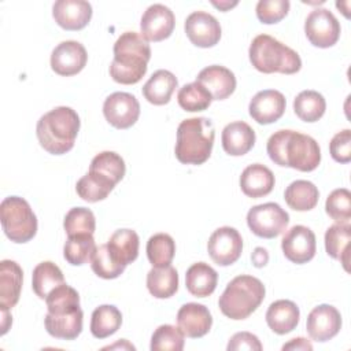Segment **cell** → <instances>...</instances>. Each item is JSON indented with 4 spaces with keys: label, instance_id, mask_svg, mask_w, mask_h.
I'll list each match as a JSON object with an SVG mask.
<instances>
[{
    "label": "cell",
    "instance_id": "obj_1",
    "mask_svg": "<svg viewBox=\"0 0 351 351\" xmlns=\"http://www.w3.org/2000/svg\"><path fill=\"white\" fill-rule=\"evenodd\" d=\"M266 151L278 166L292 167L299 171H313L321 162L318 143L307 134L281 129L270 136Z\"/></svg>",
    "mask_w": 351,
    "mask_h": 351
},
{
    "label": "cell",
    "instance_id": "obj_2",
    "mask_svg": "<svg viewBox=\"0 0 351 351\" xmlns=\"http://www.w3.org/2000/svg\"><path fill=\"white\" fill-rule=\"evenodd\" d=\"M149 59L151 48L141 33L125 32L114 44L110 75L118 84H137L147 73Z\"/></svg>",
    "mask_w": 351,
    "mask_h": 351
},
{
    "label": "cell",
    "instance_id": "obj_3",
    "mask_svg": "<svg viewBox=\"0 0 351 351\" xmlns=\"http://www.w3.org/2000/svg\"><path fill=\"white\" fill-rule=\"evenodd\" d=\"M78 114L66 106L55 107L44 114L36 126L40 145L52 155H62L74 147L80 130Z\"/></svg>",
    "mask_w": 351,
    "mask_h": 351
},
{
    "label": "cell",
    "instance_id": "obj_4",
    "mask_svg": "<svg viewBox=\"0 0 351 351\" xmlns=\"http://www.w3.org/2000/svg\"><path fill=\"white\" fill-rule=\"evenodd\" d=\"M214 123L204 117L184 119L177 129L176 158L184 165H202L214 145Z\"/></svg>",
    "mask_w": 351,
    "mask_h": 351
},
{
    "label": "cell",
    "instance_id": "obj_5",
    "mask_svg": "<svg viewBox=\"0 0 351 351\" xmlns=\"http://www.w3.org/2000/svg\"><path fill=\"white\" fill-rule=\"evenodd\" d=\"M251 64L261 73L295 74L302 67L296 51L269 34L256 36L248 49Z\"/></svg>",
    "mask_w": 351,
    "mask_h": 351
},
{
    "label": "cell",
    "instance_id": "obj_6",
    "mask_svg": "<svg viewBox=\"0 0 351 351\" xmlns=\"http://www.w3.org/2000/svg\"><path fill=\"white\" fill-rule=\"evenodd\" d=\"M263 282L252 276L234 277L219 296L218 306L222 314L230 319H245L265 299Z\"/></svg>",
    "mask_w": 351,
    "mask_h": 351
},
{
    "label": "cell",
    "instance_id": "obj_7",
    "mask_svg": "<svg viewBox=\"0 0 351 351\" xmlns=\"http://www.w3.org/2000/svg\"><path fill=\"white\" fill-rule=\"evenodd\" d=\"M0 217L5 236L14 243H27L37 233L36 214L30 204L19 196H8L1 202Z\"/></svg>",
    "mask_w": 351,
    "mask_h": 351
},
{
    "label": "cell",
    "instance_id": "obj_8",
    "mask_svg": "<svg viewBox=\"0 0 351 351\" xmlns=\"http://www.w3.org/2000/svg\"><path fill=\"white\" fill-rule=\"evenodd\" d=\"M289 223L288 213L280 204L269 202L254 206L247 214V225L254 234L262 239L280 236Z\"/></svg>",
    "mask_w": 351,
    "mask_h": 351
},
{
    "label": "cell",
    "instance_id": "obj_9",
    "mask_svg": "<svg viewBox=\"0 0 351 351\" xmlns=\"http://www.w3.org/2000/svg\"><path fill=\"white\" fill-rule=\"evenodd\" d=\"M304 33L314 47L329 48L340 37V23L329 10L317 8L306 18Z\"/></svg>",
    "mask_w": 351,
    "mask_h": 351
},
{
    "label": "cell",
    "instance_id": "obj_10",
    "mask_svg": "<svg viewBox=\"0 0 351 351\" xmlns=\"http://www.w3.org/2000/svg\"><path fill=\"white\" fill-rule=\"evenodd\" d=\"M207 251L214 263L218 266H229L240 258L243 239L237 229L232 226H221L210 236Z\"/></svg>",
    "mask_w": 351,
    "mask_h": 351
},
{
    "label": "cell",
    "instance_id": "obj_11",
    "mask_svg": "<svg viewBox=\"0 0 351 351\" xmlns=\"http://www.w3.org/2000/svg\"><path fill=\"white\" fill-rule=\"evenodd\" d=\"M104 118L117 129H128L140 117V103L132 93L114 92L103 104Z\"/></svg>",
    "mask_w": 351,
    "mask_h": 351
},
{
    "label": "cell",
    "instance_id": "obj_12",
    "mask_svg": "<svg viewBox=\"0 0 351 351\" xmlns=\"http://www.w3.org/2000/svg\"><path fill=\"white\" fill-rule=\"evenodd\" d=\"M281 248L284 256L296 265H303L311 261L315 255L317 244L314 232L303 225L292 226L282 237Z\"/></svg>",
    "mask_w": 351,
    "mask_h": 351
},
{
    "label": "cell",
    "instance_id": "obj_13",
    "mask_svg": "<svg viewBox=\"0 0 351 351\" xmlns=\"http://www.w3.org/2000/svg\"><path fill=\"white\" fill-rule=\"evenodd\" d=\"M88 62L85 47L74 40L62 41L51 53V69L63 77L78 74Z\"/></svg>",
    "mask_w": 351,
    "mask_h": 351
},
{
    "label": "cell",
    "instance_id": "obj_14",
    "mask_svg": "<svg viewBox=\"0 0 351 351\" xmlns=\"http://www.w3.org/2000/svg\"><path fill=\"white\" fill-rule=\"evenodd\" d=\"M189 41L200 48H210L221 38L219 22L208 12L195 11L189 14L184 25Z\"/></svg>",
    "mask_w": 351,
    "mask_h": 351
},
{
    "label": "cell",
    "instance_id": "obj_15",
    "mask_svg": "<svg viewBox=\"0 0 351 351\" xmlns=\"http://www.w3.org/2000/svg\"><path fill=\"white\" fill-rule=\"evenodd\" d=\"M174 25L176 18L169 7L163 4H152L144 11L141 16V36L147 41L158 43L170 37L174 30Z\"/></svg>",
    "mask_w": 351,
    "mask_h": 351
},
{
    "label": "cell",
    "instance_id": "obj_16",
    "mask_svg": "<svg viewBox=\"0 0 351 351\" xmlns=\"http://www.w3.org/2000/svg\"><path fill=\"white\" fill-rule=\"evenodd\" d=\"M341 328V315L339 310L330 304H319L314 307L306 322L308 336L319 343L335 337Z\"/></svg>",
    "mask_w": 351,
    "mask_h": 351
},
{
    "label": "cell",
    "instance_id": "obj_17",
    "mask_svg": "<svg viewBox=\"0 0 351 351\" xmlns=\"http://www.w3.org/2000/svg\"><path fill=\"white\" fill-rule=\"evenodd\" d=\"M285 97L276 89L258 92L250 101L248 111L254 121L261 125H269L278 121L285 111Z\"/></svg>",
    "mask_w": 351,
    "mask_h": 351
},
{
    "label": "cell",
    "instance_id": "obj_18",
    "mask_svg": "<svg viewBox=\"0 0 351 351\" xmlns=\"http://www.w3.org/2000/svg\"><path fill=\"white\" fill-rule=\"evenodd\" d=\"M52 16L64 30H81L92 18V5L85 0H58L52 7Z\"/></svg>",
    "mask_w": 351,
    "mask_h": 351
},
{
    "label": "cell",
    "instance_id": "obj_19",
    "mask_svg": "<svg viewBox=\"0 0 351 351\" xmlns=\"http://www.w3.org/2000/svg\"><path fill=\"white\" fill-rule=\"evenodd\" d=\"M177 324L186 337L199 339L211 329L213 317L204 304L186 303L177 313Z\"/></svg>",
    "mask_w": 351,
    "mask_h": 351
},
{
    "label": "cell",
    "instance_id": "obj_20",
    "mask_svg": "<svg viewBox=\"0 0 351 351\" xmlns=\"http://www.w3.org/2000/svg\"><path fill=\"white\" fill-rule=\"evenodd\" d=\"M196 82L202 84L210 92L213 100H223L236 89V77L233 71L219 64L204 67L197 74Z\"/></svg>",
    "mask_w": 351,
    "mask_h": 351
},
{
    "label": "cell",
    "instance_id": "obj_21",
    "mask_svg": "<svg viewBox=\"0 0 351 351\" xmlns=\"http://www.w3.org/2000/svg\"><path fill=\"white\" fill-rule=\"evenodd\" d=\"M23 271L15 261L0 263V310H11L19 300Z\"/></svg>",
    "mask_w": 351,
    "mask_h": 351
},
{
    "label": "cell",
    "instance_id": "obj_22",
    "mask_svg": "<svg viewBox=\"0 0 351 351\" xmlns=\"http://www.w3.org/2000/svg\"><path fill=\"white\" fill-rule=\"evenodd\" d=\"M240 188L248 197H263L269 195L274 188V174L265 165H250L243 170L240 176Z\"/></svg>",
    "mask_w": 351,
    "mask_h": 351
},
{
    "label": "cell",
    "instance_id": "obj_23",
    "mask_svg": "<svg viewBox=\"0 0 351 351\" xmlns=\"http://www.w3.org/2000/svg\"><path fill=\"white\" fill-rule=\"evenodd\" d=\"M222 148L228 155L241 156L255 144V132L244 121L228 123L222 130Z\"/></svg>",
    "mask_w": 351,
    "mask_h": 351
},
{
    "label": "cell",
    "instance_id": "obj_24",
    "mask_svg": "<svg viewBox=\"0 0 351 351\" xmlns=\"http://www.w3.org/2000/svg\"><path fill=\"white\" fill-rule=\"evenodd\" d=\"M300 311L292 300L281 299L273 302L266 311L267 326L277 335L292 332L299 324Z\"/></svg>",
    "mask_w": 351,
    "mask_h": 351
},
{
    "label": "cell",
    "instance_id": "obj_25",
    "mask_svg": "<svg viewBox=\"0 0 351 351\" xmlns=\"http://www.w3.org/2000/svg\"><path fill=\"white\" fill-rule=\"evenodd\" d=\"M84 313L81 308L67 313V314H49L47 313L44 318V325L47 332L55 337L62 340H74L82 332Z\"/></svg>",
    "mask_w": 351,
    "mask_h": 351
},
{
    "label": "cell",
    "instance_id": "obj_26",
    "mask_svg": "<svg viewBox=\"0 0 351 351\" xmlns=\"http://www.w3.org/2000/svg\"><path fill=\"white\" fill-rule=\"evenodd\" d=\"M178 81L176 75L169 70L155 71L143 86V96L155 106H163L170 101L173 92L176 90Z\"/></svg>",
    "mask_w": 351,
    "mask_h": 351
},
{
    "label": "cell",
    "instance_id": "obj_27",
    "mask_svg": "<svg viewBox=\"0 0 351 351\" xmlns=\"http://www.w3.org/2000/svg\"><path fill=\"white\" fill-rule=\"evenodd\" d=\"M138 245V234L132 229H118L107 241V248L111 256L123 266H128L137 259Z\"/></svg>",
    "mask_w": 351,
    "mask_h": 351
},
{
    "label": "cell",
    "instance_id": "obj_28",
    "mask_svg": "<svg viewBox=\"0 0 351 351\" xmlns=\"http://www.w3.org/2000/svg\"><path fill=\"white\" fill-rule=\"evenodd\" d=\"M218 282L217 271L204 262L193 263L185 274V285L191 295L197 298L210 296Z\"/></svg>",
    "mask_w": 351,
    "mask_h": 351
},
{
    "label": "cell",
    "instance_id": "obj_29",
    "mask_svg": "<svg viewBox=\"0 0 351 351\" xmlns=\"http://www.w3.org/2000/svg\"><path fill=\"white\" fill-rule=\"evenodd\" d=\"M318 188L307 180H296L291 182L285 192L284 199L287 204L295 211H308L318 203Z\"/></svg>",
    "mask_w": 351,
    "mask_h": 351
},
{
    "label": "cell",
    "instance_id": "obj_30",
    "mask_svg": "<svg viewBox=\"0 0 351 351\" xmlns=\"http://www.w3.org/2000/svg\"><path fill=\"white\" fill-rule=\"evenodd\" d=\"M147 288L156 299H167L178 289V273L173 266L152 267L147 274Z\"/></svg>",
    "mask_w": 351,
    "mask_h": 351
},
{
    "label": "cell",
    "instance_id": "obj_31",
    "mask_svg": "<svg viewBox=\"0 0 351 351\" xmlns=\"http://www.w3.org/2000/svg\"><path fill=\"white\" fill-rule=\"evenodd\" d=\"M64 282V277L62 270L49 261L38 263L33 269L32 274V287L34 293L40 299H47V296L53 291L56 287Z\"/></svg>",
    "mask_w": 351,
    "mask_h": 351
},
{
    "label": "cell",
    "instance_id": "obj_32",
    "mask_svg": "<svg viewBox=\"0 0 351 351\" xmlns=\"http://www.w3.org/2000/svg\"><path fill=\"white\" fill-rule=\"evenodd\" d=\"M351 240V226L348 223H336L328 228L325 233V250L326 254L343 263L348 270V251Z\"/></svg>",
    "mask_w": 351,
    "mask_h": 351
},
{
    "label": "cell",
    "instance_id": "obj_33",
    "mask_svg": "<svg viewBox=\"0 0 351 351\" xmlns=\"http://www.w3.org/2000/svg\"><path fill=\"white\" fill-rule=\"evenodd\" d=\"M97 247L93 234H73L67 237L63 247L64 259L73 266H81L92 261Z\"/></svg>",
    "mask_w": 351,
    "mask_h": 351
},
{
    "label": "cell",
    "instance_id": "obj_34",
    "mask_svg": "<svg viewBox=\"0 0 351 351\" xmlns=\"http://www.w3.org/2000/svg\"><path fill=\"white\" fill-rule=\"evenodd\" d=\"M122 324L121 311L112 304L96 307L90 318V332L96 339H106L114 335Z\"/></svg>",
    "mask_w": 351,
    "mask_h": 351
},
{
    "label": "cell",
    "instance_id": "obj_35",
    "mask_svg": "<svg viewBox=\"0 0 351 351\" xmlns=\"http://www.w3.org/2000/svg\"><path fill=\"white\" fill-rule=\"evenodd\" d=\"M115 184L99 173L88 171L81 177L75 185V191L81 199L89 203H95L106 199L114 189Z\"/></svg>",
    "mask_w": 351,
    "mask_h": 351
},
{
    "label": "cell",
    "instance_id": "obj_36",
    "mask_svg": "<svg viewBox=\"0 0 351 351\" xmlns=\"http://www.w3.org/2000/svg\"><path fill=\"white\" fill-rule=\"evenodd\" d=\"M326 110V101L317 90H303L293 100V111L304 122L318 121Z\"/></svg>",
    "mask_w": 351,
    "mask_h": 351
},
{
    "label": "cell",
    "instance_id": "obj_37",
    "mask_svg": "<svg viewBox=\"0 0 351 351\" xmlns=\"http://www.w3.org/2000/svg\"><path fill=\"white\" fill-rule=\"evenodd\" d=\"M176 254V243L167 233H156L147 241V256L154 267L169 266Z\"/></svg>",
    "mask_w": 351,
    "mask_h": 351
},
{
    "label": "cell",
    "instance_id": "obj_38",
    "mask_svg": "<svg viewBox=\"0 0 351 351\" xmlns=\"http://www.w3.org/2000/svg\"><path fill=\"white\" fill-rule=\"evenodd\" d=\"M89 171L99 173L117 185L123 178L126 166L123 159L117 152L103 151L92 159Z\"/></svg>",
    "mask_w": 351,
    "mask_h": 351
},
{
    "label": "cell",
    "instance_id": "obj_39",
    "mask_svg": "<svg viewBox=\"0 0 351 351\" xmlns=\"http://www.w3.org/2000/svg\"><path fill=\"white\" fill-rule=\"evenodd\" d=\"M47 308L49 314H67L73 313L80 307V295L78 292L69 287L66 282L56 287L45 299Z\"/></svg>",
    "mask_w": 351,
    "mask_h": 351
},
{
    "label": "cell",
    "instance_id": "obj_40",
    "mask_svg": "<svg viewBox=\"0 0 351 351\" xmlns=\"http://www.w3.org/2000/svg\"><path fill=\"white\" fill-rule=\"evenodd\" d=\"M178 104L182 110L189 112L207 110L213 101L210 92L199 82L185 84L177 95Z\"/></svg>",
    "mask_w": 351,
    "mask_h": 351
},
{
    "label": "cell",
    "instance_id": "obj_41",
    "mask_svg": "<svg viewBox=\"0 0 351 351\" xmlns=\"http://www.w3.org/2000/svg\"><path fill=\"white\" fill-rule=\"evenodd\" d=\"M184 332L174 325H160L152 333L151 346L152 351H181L185 343Z\"/></svg>",
    "mask_w": 351,
    "mask_h": 351
},
{
    "label": "cell",
    "instance_id": "obj_42",
    "mask_svg": "<svg viewBox=\"0 0 351 351\" xmlns=\"http://www.w3.org/2000/svg\"><path fill=\"white\" fill-rule=\"evenodd\" d=\"M64 230L67 236L73 234H93L96 229V219L93 213L85 207H74L71 208L63 221Z\"/></svg>",
    "mask_w": 351,
    "mask_h": 351
},
{
    "label": "cell",
    "instance_id": "obj_43",
    "mask_svg": "<svg viewBox=\"0 0 351 351\" xmlns=\"http://www.w3.org/2000/svg\"><path fill=\"white\" fill-rule=\"evenodd\" d=\"M326 214L337 223H348L351 218V193L346 188L335 189L325 203Z\"/></svg>",
    "mask_w": 351,
    "mask_h": 351
},
{
    "label": "cell",
    "instance_id": "obj_44",
    "mask_svg": "<svg viewBox=\"0 0 351 351\" xmlns=\"http://www.w3.org/2000/svg\"><path fill=\"white\" fill-rule=\"evenodd\" d=\"M90 266L96 276L106 278V280H112V278L119 277L125 271V267H126V266L118 263L111 256V254L107 248V244H101L97 247V250L90 261Z\"/></svg>",
    "mask_w": 351,
    "mask_h": 351
},
{
    "label": "cell",
    "instance_id": "obj_45",
    "mask_svg": "<svg viewBox=\"0 0 351 351\" xmlns=\"http://www.w3.org/2000/svg\"><path fill=\"white\" fill-rule=\"evenodd\" d=\"M289 11L288 0H259L256 4V16L262 23L271 25L280 22Z\"/></svg>",
    "mask_w": 351,
    "mask_h": 351
},
{
    "label": "cell",
    "instance_id": "obj_46",
    "mask_svg": "<svg viewBox=\"0 0 351 351\" xmlns=\"http://www.w3.org/2000/svg\"><path fill=\"white\" fill-rule=\"evenodd\" d=\"M330 156L339 163H348L351 160V130L344 129L336 133L329 143Z\"/></svg>",
    "mask_w": 351,
    "mask_h": 351
},
{
    "label": "cell",
    "instance_id": "obj_47",
    "mask_svg": "<svg viewBox=\"0 0 351 351\" xmlns=\"http://www.w3.org/2000/svg\"><path fill=\"white\" fill-rule=\"evenodd\" d=\"M229 351H239V350H252V351H261L262 344L259 339L250 333V332H239L233 335L228 343Z\"/></svg>",
    "mask_w": 351,
    "mask_h": 351
},
{
    "label": "cell",
    "instance_id": "obj_48",
    "mask_svg": "<svg viewBox=\"0 0 351 351\" xmlns=\"http://www.w3.org/2000/svg\"><path fill=\"white\" fill-rule=\"evenodd\" d=\"M282 350H313V346L310 341H307V339L303 337H298V339H292L289 343L282 346Z\"/></svg>",
    "mask_w": 351,
    "mask_h": 351
},
{
    "label": "cell",
    "instance_id": "obj_49",
    "mask_svg": "<svg viewBox=\"0 0 351 351\" xmlns=\"http://www.w3.org/2000/svg\"><path fill=\"white\" fill-rule=\"evenodd\" d=\"M251 258H252V262H254V265H255L256 267H262V266H265V265L267 263L269 255H267V252H266L265 248L258 247V248H255V251H254V254H252Z\"/></svg>",
    "mask_w": 351,
    "mask_h": 351
},
{
    "label": "cell",
    "instance_id": "obj_50",
    "mask_svg": "<svg viewBox=\"0 0 351 351\" xmlns=\"http://www.w3.org/2000/svg\"><path fill=\"white\" fill-rule=\"evenodd\" d=\"M10 310H1V317H3V319H1V335H5L7 333V330H8V328H10V325H11V322H12V319H11V315H10V313H8Z\"/></svg>",
    "mask_w": 351,
    "mask_h": 351
},
{
    "label": "cell",
    "instance_id": "obj_51",
    "mask_svg": "<svg viewBox=\"0 0 351 351\" xmlns=\"http://www.w3.org/2000/svg\"><path fill=\"white\" fill-rule=\"evenodd\" d=\"M211 4L217 8H219L221 11H228L229 8L237 5V1H233V3H230V1H219V3L218 1H211Z\"/></svg>",
    "mask_w": 351,
    "mask_h": 351
}]
</instances>
